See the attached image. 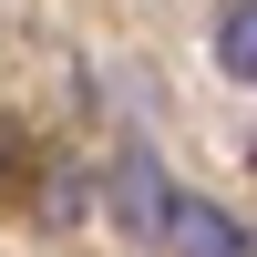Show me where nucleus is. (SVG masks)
<instances>
[{"label":"nucleus","mask_w":257,"mask_h":257,"mask_svg":"<svg viewBox=\"0 0 257 257\" xmlns=\"http://www.w3.org/2000/svg\"><path fill=\"white\" fill-rule=\"evenodd\" d=\"M113 226L144 237V247L175 237V185L155 175V155H123V165H113Z\"/></svg>","instance_id":"f257e3e1"},{"label":"nucleus","mask_w":257,"mask_h":257,"mask_svg":"<svg viewBox=\"0 0 257 257\" xmlns=\"http://www.w3.org/2000/svg\"><path fill=\"white\" fill-rule=\"evenodd\" d=\"M175 257H247V226L226 216V206H206V196H175V237H165Z\"/></svg>","instance_id":"f03ea898"},{"label":"nucleus","mask_w":257,"mask_h":257,"mask_svg":"<svg viewBox=\"0 0 257 257\" xmlns=\"http://www.w3.org/2000/svg\"><path fill=\"white\" fill-rule=\"evenodd\" d=\"M216 72L226 82H257V0H226L216 11Z\"/></svg>","instance_id":"7ed1b4c3"},{"label":"nucleus","mask_w":257,"mask_h":257,"mask_svg":"<svg viewBox=\"0 0 257 257\" xmlns=\"http://www.w3.org/2000/svg\"><path fill=\"white\" fill-rule=\"evenodd\" d=\"M247 155H257V144H247Z\"/></svg>","instance_id":"20e7f679"}]
</instances>
